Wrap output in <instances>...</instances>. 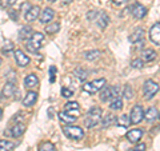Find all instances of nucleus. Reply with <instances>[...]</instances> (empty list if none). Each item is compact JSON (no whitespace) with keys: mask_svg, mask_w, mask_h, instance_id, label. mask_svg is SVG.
Here are the masks:
<instances>
[{"mask_svg":"<svg viewBox=\"0 0 160 151\" xmlns=\"http://www.w3.org/2000/svg\"><path fill=\"white\" fill-rule=\"evenodd\" d=\"M102 114H103V111L100 107H92L86 117V122H84L86 123V127L92 128L96 124H99L102 122Z\"/></svg>","mask_w":160,"mask_h":151,"instance_id":"nucleus-1","label":"nucleus"},{"mask_svg":"<svg viewBox=\"0 0 160 151\" xmlns=\"http://www.w3.org/2000/svg\"><path fill=\"white\" fill-rule=\"evenodd\" d=\"M44 42V35L40 32H33L32 36L27 40V49L29 52H38V49L42 48Z\"/></svg>","mask_w":160,"mask_h":151,"instance_id":"nucleus-2","label":"nucleus"},{"mask_svg":"<svg viewBox=\"0 0 160 151\" xmlns=\"http://www.w3.org/2000/svg\"><path fill=\"white\" fill-rule=\"evenodd\" d=\"M120 94V88L118 86H112V87H109V86H104L102 88V92H100V100L102 102H107L109 99H118Z\"/></svg>","mask_w":160,"mask_h":151,"instance_id":"nucleus-3","label":"nucleus"},{"mask_svg":"<svg viewBox=\"0 0 160 151\" xmlns=\"http://www.w3.org/2000/svg\"><path fill=\"white\" fill-rule=\"evenodd\" d=\"M63 133L67 138L73 140H80L84 137V130L79 126H66V127H63Z\"/></svg>","mask_w":160,"mask_h":151,"instance_id":"nucleus-4","label":"nucleus"},{"mask_svg":"<svg viewBox=\"0 0 160 151\" xmlns=\"http://www.w3.org/2000/svg\"><path fill=\"white\" fill-rule=\"evenodd\" d=\"M143 92H144V96H146L147 100L152 99L155 95L159 92V84L155 82V80L148 79L146 83H144V87H143Z\"/></svg>","mask_w":160,"mask_h":151,"instance_id":"nucleus-5","label":"nucleus"},{"mask_svg":"<svg viewBox=\"0 0 160 151\" xmlns=\"http://www.w3.org/2000/svg\"><path fill=\"white\" fill-rule=\"evenodd\" d=\"M104 86H106V79L102 78V79H96V80H92V82H88L83 86V90L88 94H95L100 91Z\"/></svg>","mask_w":160,"mask_h":151,"instance_id":"nucleus-6","label":"nucleus"},{"mask_svg":"<svg viewBox=\"0 0 160 151\" xmlns=\"http://www.w3.org/2000/svg\"><path fill=\"white\" fill-rule=\"evenodd\" d=\"M144 39H146V31H144V28H142V27L136 28L131 35H129V38H128L129 43H132V44L143 43Z\"/></svg>","mask_w":160,"mask_h":151,"instance_id":"nucleus-7","label":"nucleus"},{"mask_svg":"<svg viewBox=\"0 0 160 151\" xmlns=\"http://www.w3.org/2000/svg\"><path fill=\"white\" fill-rule=\"evenodd\" d=\"M24 131H26V124L16 123L15 126H12L8 131H4V135H9V137H12V138H19L24 134Z\"/></svg>","mask_w":160,"mask_h":151,"instance_id":"nucleus-8","label":"nucleus"},{"mask_svg":"<svg viewBox=\"0 0 160 151\" xmlns=\"http://www.w3.org/2000/svg\"><path fill=\"white\" fill-rule=\"evenodd\" d=\"M131 123H133V124H138V123H140L143 120V118H144V111H143V107L142 106H135V107L131 110Z\"/></svg>","mask_w":160,"mask_h":151,"instance_id":"nucleus-9","label":"nucleus"},{"mask_svg":"<svg viewBox=\"0 0 160 151\" xmlns=\"http://www.w3.org/2000/svg\"><path fill=\"white\" fill-rule=\"evenodd\" d=\"M13 55H15V62H16V64L19 67H27L29 64V62H31L29 58L22 51V49H16V51L13 52Z\"/></svg>","mask_w":160,"mask_h":151,"instance_id":"nucleus-10","label":"nucleus"},{"mask_svg":"<svg viewBox=\"0 0 160 151\" xmlns=\"http://www.w3.org/2000/svg\"><path fill=\"white\" fill-rule=\"evenodd\" d=\"M131 13H132L133 18H136V19H143V18L147 15V8L144 7V6H142L140 3H135L133 6L131 7Z\"/></svg>","mask_w":160,"mask_h":151,"instance_id":"nucleus-11","label":"nucleus"},{"mask_svg":"<svg viewBox=\"0 0 160 151\" xmlns=\"http://www.w3.org/2000/svg\"><path fill=\"white\" fill-rule=\"evenodd\" d=\"M149 39L156 46H160V22H158L149 29Z\"/></svg>","mask_w":160,"mask_h":151,"instance_id":"nucleus-12","label":"nucleus"},{"mask_svg":"<svg viewBox=\"0 0 160 151\" xmlns=\"http://www.w3.org/2000/svg\"><path fill=\"white\" fill-rule=\"evenodd\" d=\"M40 23H43V24H47L49 22H52V19L55 18V11L52 8H44L42 12H40Z\"/></svg>","mask_w":160,"mask_h":151,"instance_id":"nucleus-13","label":"nucleus"},{"mask_svg":"<svg viewBox=\"0 0 160 151\" xmlns=\"http://www.w3.org/2000/svg\"><path fill=\"white\" fill-rule=\"evenodd\" d=\"M36 100H38V92L29 91V92H27L26 96L23 98L22 103H23L24 107H31V106H33L35 103H36Z\"/></svg>","mask_w":160,"mask_h":151,"instance_id":"nucleus-14","label":"nucleus"},{"mask_svg":"<svg viewBox=\"0 0 160 151\" xmlns=\"http://www.w3.org/2000/svg\"><path fill=\"white\" fill-rule=\"evenodd\" d=\"M39 16H40V8L38 6H35V7H31L26 12L24 19H26V22H33V20H36Z\"/></svg>","mask_w":160,"mask_h":151,"instance_id":"nucleus-15","label":"nucleus"},{"mask_svg":"<svg viewBox=\"0 0 160 151\" xmlns=\"http://www.w3.org/2000/svg\"><path fill=\"white\" fill-rule=\"evenodd\" d=\"M18 92V88L15 86V82H7L6 86L3 88V96L4 98H11L13 96V94Z\"/></svg>","mask_w":160,"mask_h":151,"instance_id":"nucleus-16","label":"nucleus"},{"mask_svg":"<svg viewBox=\"0 0 160 151\" xmlns=\"http://www.w3.org/2000/svg\"><path fill=\"white\" fill-rule=\"evenodd\" d=\"M142 137H143V131L139 130V128H133V130H131V131L127 133V139L132 143H138L139 140L142 139Z\"/></svg>","mask_w":160,"mask_h":151,"instance_id":"nucleus-17","label":"nucleus"},{"mask_svg":"<svg viewBox=\"0 0 160 151\" xmlns=\"http://www.w3.org/2000/svg\"><path fill=\"white\" fill-rule=\"evenodd\" d=\"M38 84H39V79L35 74H29L26 76V79H24L26 88H35V87H38Z\"/></svg>","mask_w":160,"mask_h":151,"instance_id":"nucleus-18","label":"nucleus"},{"mask_svg":"<svg viewBox=\"0 0 160 151\" xmlns=\"http://www.w3.org/2000/svg\"><path fill=\"white\" fill-rule=\"evenodd\" d=\"M158 115H159V112H158L156 107H149L147 111L144 112V118H146L147 122H155V120L158 119Z\"/></svg>","mask_w":160,"mask_h":151,"instance_id":"nucleus-19","label":"nucleus"},{"mask_svg":"<svg viewBox=\"0 0 160 151\" xmlns=\"http://www.w3.org/2000/svg\"><path fill=\"white\" fill-rule=\"evenodd\" d=\"M59 118L63 120L64 123H68V124H72L76 122V115H71V114H68L67 111H62V112H59Z\"/></svg>","mask_w":160,"mask_h":151,"instance_id":"nucleus-20","label":"nucleus"},{"mask_svg":"<svg viewBox=\"0 0 160 151\" xmlns=\"http://www.w3.org/2000/svg\"><path fill=\"white\" fill-rule=\"evenodd\" d=\"M96 22H98V26L100 28H106L108 26V23H109V18H108V15L106 12H102V13L98 15Z\"/></svg>","mask_w":160,"mask_h":151,"instance_id":"nucleus-21","label":"nucleus"},{"mask_svg":"<svg viewBox=\"0 0 160 151\" xmlns=\"http://www.w3.org/2000/svg\"><path fill=\"white\" fill-rule=\"evenodd\" d=\"M155 58H156V52H155L153 49H151V48L144 49L143 54H142L143 62H152V60H155Z\"/></svg>","mask_w":160,"mask_h":151,"instance_id":"nucleus-22","label":"nucleus"},{"mask_svg":"<svg viewBox=\"0 0 160 151\" xmlns=\"http://www.w3.org/2000/svg\"><path fill=\"white\" fill-rule=\"evenodd\" d=\"M32 28L31 27H23L22 29H20L19 32V39L20 40H28L29 38L32 36Z\"/></svg>","mask_w":160,"mask_h":151,"instance_id":"nucleus-23","label":"nucleus"},{"mask_svg":"<svg viewBox=\"0 0 160 151\" xmlns=\"http://www.w3.org/2000/svg\"><path fill=\"white\" fill-rule=\"evenodd\" d=\"M116 124L120 126V127H128V126L131 124V118L126 114L120 115V117L116 119Z\"/></svg>","mask_w":160,"mask_h":151,"instance_id":"nucleus-24","label":"nucleus"},{"mask_svg":"<svg viewBox=\"0 0 160 151\" xmlns=\"http://www.w3.org/2000/svg\"><path fill=\"white\" fill-rule=\"evenodd\" d=\"M13 143L9 142V140H6V139H2L0 140V151H11L13 148Z\"/></svg>","mask_w":160,"mask_h":151,"instance_id":"nucleus-25","label":"nucleus"},{"mask_svg":"<svg viewBox=\"0 0 160 151\" xmlns=\"http://www.w3.org/2000/svg\"><path fill=\"white\" fill-rule=\"evenodd\" d=\"M115 123V117L112 114H108L106 115V118H103V122H102V126L104 128H108L109 126H112Z\"/></svg>","mask_w":160,"mask_h":151,"instance_id":"nucleus-26","label":"nucleus"},{"mask_svg":"<svg viewBox=\"0 0 160 151\" xmlns=\"http://www.w3.org/2000/svg\"><path fill=\"white\" fill-rule=\"evenodd\" d=\"M60 29V24L59 23H48V26L46 27V32L47 34H56Z\"/></svg>","mask_w":160,"mask_h":151,"instance_id":"nucleus-27","label":"nucleus"},{"mask_svg":"<svg viewBox=\"0 0 160 151\" xmlns=\"http://www.w3.org/2000/svg\"><path fill=\"white\" fill-rule=\"evenodd\" d=\"M84 58L87 60H95V59H99L100 58V51L98 49H95V51H88L84 54Z\"/></svg>","mask_w":160,"mask_h":151,"instance_id":"nucleus-28","label":"nucleus"},{"mask_svg":"<svg viewBox=\"0 0 160 151\" xmlns=\"http://www.w3.org/2000/svg\"><path fill=\"white\" fill-rule=\"evenodd\" d=\"M123 107V100L122 99H115V100H112L111 102V104H109V108L111 110H113V111H116V110H120Z\"/></svg>","mask_w":160,"mask_h":151,"instance_id":"nucleus-29","label":"nucleus"},{"mask_svg":"<svg viewBox=\"0 0 160 151\" xmlns=\"http://www.w3.org/2000/svg\"><path fill=\"white\" fill-rule=\"evenodd\" d=\"M39 151H55V146L51 142H44L39 146Z\"/></svg>","mask_w":160,"mask_h":151,"instance_id":"nucleus-30","label":"nucleus"},{"mask_svg":"<svg viewBox=\"0 0 160 151\" xmlns=\"http://www.w3.org/2000/svg\"><path fill=\"white\" fill-rule=\"evenodd\" d=\"M123 95L126 96V99H132V96H133V90H132V87L129 84H127L126 87H124V90H123Z\"/></svg>","mask_w":160,"mask_h":151,"instance_id":"nucleus-31","label":"nucleus"},{"mask_svg":"<svg viewBox=\"0 0 160 151\" xmlns=\"http://www.w3.org/2000/svg\"><path fill=\"white\" fill-rule=\"evenodd\" d=\"M64 107H66V110L67 111H79V103L78 102H68L66 106H64Z\"/></svg>","mask_w":160,"mask_h":151,"instance_id":"nucleus-32","label":"nucleus"},{"mask_svg":"<svg viewBox=\"0 0 160 151\" xmlns=\"http://www.w3.org/2000/svg\"><path fill=\"white\" fill-rule=\"evenodd\" d=\"M75 74H76V78L79 80H86L87 76H88V74L87 71H84L83 68H76V71H75Z\"/></svg>","mask_w":160,"mask_h":151,"instance_id":"nucleus-33","label":"nucleus"},{"mask_svg":"<svg viewBox=\"0 0 160 151\" xmlns=\"http://www.w3.org/2000/svg\"><path fill=\"white\" fill-rule=\"evenodd\" d=\"M16 3V0H0V6L3 8H9Z\"/></svg>","mask_w":160,"mask_h":151,"instance_id":"nucleus-34","label":"nucleus"},{"mask_svg":"<svg viewBox=\"0 0 160 151\" xmlns=\"http://www.w3.org/2000/svg\"><path fill=\"white\" fill-rule=\"evenodd\" d=\"M131 66L133 68H143L144 67V62H143V59H135V60H132Z\"/></svg>","mask_w":160,"mask_h":151,"instance_id":"nucleus-35","label":"nucleus"},{"mask_svg":"<svg viewBox=\"0 0 160 151\" xmlns=\"http://www.w3.org/2000/svg\"><path fill=\"white\" fill-rule=\"evenodd\" d=\"M72 95H73V91H72V90L66 88V87H63V88H62V96H63V98H71Z\"/></svg>","mask_w":160,"mask_h":151,"instance_id":"nucleus-36","label":"nucleus"},{"mask_svg":"<svg viewBox=\"0 0 160 151\" xmlns=\"http://www.w3.org/2000/svg\"><path fill=\"white\" fill-rule=\"evenodd\" d=\"M55 74H56V68L52 66L51 68H49V76H51V79H49V80H51V83L55 82Z\"/></svg>","mask_w":160,"mask_h":151,"instance_id":"nucleus-37","label":"nucleus"},{"mask_svg":"<svg viewBox=\"0 0 160 151\" xmlns=\"http://www.w3.org/2000/svg\"><path fill=\"white\" fill-rule=\"evenodd\" d=\"M99 15V12H96V11H91V12H88L87 13V19L88 20H95V18H96Z\"/></svg>","mask_w":160,"mask_h":151,"instance_id":"nucleus-38","label":"nucleus"},{"mask_svg":"<svg viewBox=\"0 0 160 151\" xmlns=\"http://www.w3.org/2000/svg\"><path fill=\"white\" fill-rule=\"evenodd\" d=\"M133 151H146V144H144V143H139L136 147L133 148Z\"/></svg>","mask_w":160,"mask_h":151,"instance_id":"nucleus-39","label":"nucleus"},{"mask_svg":"<svg viewBox=\"0 0 160 151\" xmlns=\"http://www.w3.org/2000/svg\"><path fill=\"white\" fill-rule=\"evenodd\" d=\"M11 49H13V44H12V43H8L6 47H3V52H6V54H7V52L11 51Z\"/></svg>","mask_w":160,"mask_h":151,"instance_id":"nucleus-40","label":"nucleus"},{"mask_svg":"<svg viewBox=\"0 0 160 151\" xmlns=\"http://www.w3.org/2000/svg\"><path fill=\"white\" fill-rule=\"evenodd\" d=\"M29 8H31V6H29L28 3H23V6H22V9H23V12H27Z\"/></svg>","mask_w":160,"mask_h":151,"instance_id":"nucleus-41","label":"nucleus"},{"mask_svg":"<svg viewBox=\"0 0 160 151\" xmlns=\"http://www.w3.org/2000/svg\"><path fill=\"white\" fill-rule=\"evenodd\" d=\"M128 0H113V3L116 4V6H122V4H126Z\"/></svg>","mask_w":160,"mask_h":151,"instance_id":"nucleus-42","label":"nucleus"},{"mask_svg":"<svg viewBox=\"0 0 160 151\" xmlns=\"http://www.w3.org/2000/svg\"><path fill=\"white\" fill-rule=\"evenodd\" d=\"M63 2H64V3H71L72 0H63Z\"/></svg>","mask_w":160,"mask_h":151,"instance_id":"nucleus-43","label":"nucleus"},{"mask_svg":"<svg viewBox=\"0 0 160 151\" xmlns=\"http://www.w3.org/2000/svg\"><path fill=\"white\" fill-rule=\"evenodd\" d=\"M2 115H3V111H2V108H0V119H2Z\"/></svg>","mask_w":160,"mask_h":151,"instance_id":"nucleus-44","label":"nucleus"},{"mask_svg":"<svg viewBox=\"0 0 160 151\" xmlns=\"http://www.w3.org/2000/svg\"><path fill=\"white\" fill-rule=\"evenodd\" d=\"M48 2H51V3H53V2H56V0H48Z\"/></svg>","mask_w":160,"mask_h":151,"instance_id":"nucleus-45","label":"nucleus"},{"mask_svg":"<svg viewBox=\"0 0 160 151\" xmlns=\"http://www.w3.org/2000/svg\"><path fill=\"white\" fill-rule=\"evenodd\" d=\"M0 66H2V58H0Z\"/></svg>","mask_w":160,"mask_h":151,"instance_id":"nucleus-46","label":"nucleus"},{"mask_svg":"<svg viewBox=\"0 0 160 151\" xmlns=\"http://www.w3.org/2000/svg\"><path fill=\"white\" fill-rule=\"evenodd\" d=\"M159 118H160V114H159Z\"/></svg>","mask_w":160,"mask_h":151,"instance_id":"nucleus-47","label":"nucleus"}]
</instances>
